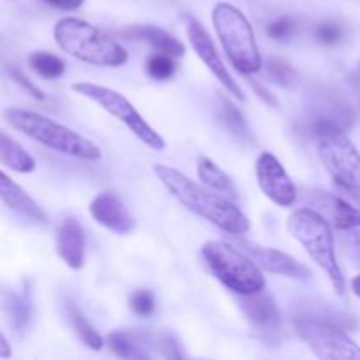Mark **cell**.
<instances>
[{
    "label": "cell",
    "instance_id": "obj_23",
    "mask_svg": "<svg viewBox=\"0 0 360 360\" xmlns=\"http://www.w3.org/2000/svg\"><path fill=\"white\" fill-rule=\"evenodd\" d=\"M28 65L44 79H56L65 72V62L48 51H34L28 56Z\"/></svg>",
    "mask_w": 360,
    "mask_h": 360
},
{
    "label": "cell",
    "instance_id": "obj_27",
    "mask_svg": "<svg viewBox=\"0 0 360 360\" xmlns=\"http://www.w3.org/2000/svg\"><path fill=\"white\" fill-rule=\"evenodd\" d=\"M336 232L345 257H347L357 269H360V224L340 229V231Z\"/></svg>",
    "mask_w": 360,
    "mask_h": 360
},
{
    "label": "cell",
    "instance_id": "obj_6",
    "mask_svg": "<svg viewBox=\"0 0 360 360\" xmlns=\"http://www.w3.org/2000/svg\"><path fill=\"white\" fill-rule=\"evenodd\" d=\"M213 25L236 70L248 76L262 69L255 32L241 9L227 2L217 4L213 9Z\"/></svg>",
    "mask_w": 360,
    "mask_h": 360
},
{
    "label": "cell",
    "instance_id": "obj_34",
    "mask_svg": "<svg viewBox=\"0 0 360 360\" xmlns=\"http://www.w3.org/2000/svg\"><path fill=\"white\" fill-rule=\"evenodd\" d=\"M49 6L56 7V9L62 11H76L83 6L84 0H46Z\"/></svg>",
    "mask_w": 360,
    "mask_h": 360
},
{
    "label": "cell",
    "instance_id": "obj_18",
    "mask_svg": "<svg viewBox=\"0 0 360 360\" xmlns=\"http://www.w3.org/2000/svg\"><path fill=\"white\" fill-rule=\"evenodd\" d=\"M108 345L112 354L122 359H150L146 348H158V336L146 330H112L108 336Z\"/></svg>",
    "mask_w": 360,
    "mask_h": 360
},
{
    "label": "cell",
    "instance_id": "obj_25",
    "mask_svg": "<svg viewBox=\"0 0 360 360\" xmlns=\"http://www.w3.org/2000/svg\"><path fill=\"white\" fill-rule=\"evenodd\" d=\"M264 69H266V77L269 81H273L274 84L283 88H290L297 83V74L292 69L290 63L283 58H278V56H269L264 63Z\"/></svg>",
    "mask_w": 360,
    "mask_h": 360
},
{
    "label": "cell",
    "instance_id": "obj_28",
    "mask_svg": "<svg viewBox=\"0 0 360 360\" xmlns=\"http://www.w3.org/2000/svg\"><path fill=\"white\" fill-rule=\"evenodd\" d=\"M146 70L153 79L157 81H167L171 79L172 74L176 70V63L172 60L171 55H165V53H155L148 58L146 62Z\"/></svg>",
    "mask_w": 360,
    "mask_h": 360
},
{
    "label": "cell",
    "instance_id": "obj_13",
    "mask_svg": "<svg viewBox=\"0 0 360 360\" xmlns=\"http://www.w3.org/2000/svg\"><path fill=\"white\" fill-rule=\"evenodd\" d=\"M239 308L245 313L246 320L255 327L259 333L276 334L281 327V313L278 309L273 295L266 290L255 292L250 295H238Z\"/></svg>",
    "mask_w": 360,
    "mask_h": 360
},
{
    "label": "cell",
    "instance_id": "obj_36",
    "mask_svg": "<svg viewBox=\"0 0 360 360\" xmlns=\"http://www.w3.org/2000/svg\"><path fill=\"white\" fill-rule=\"evenodd\" d=\"M352 290L355 292V295H359L360 297V274L357 278H354V281H352Z\"/></svg>",
    "mask_w": 360,
    "mask_h": 360
},
{
    "label": "cell",
    "instance_id": "obj_7",
    "mask_svg": "<svg viewBox=\"0 0 360 360\" xmlns=\"http://www.w3.org/2000/svg\"><path fill=\"white\" fill-rule=\"evenodd\" d=\"M202 257L214 278L234 294L250 295L266 288V278L255 260L231 243L207 241Z\"/></svg>",
    "mask_w": 360,
    "mask_h": 360
},
{
    "label": "cell",
    "instance_id": "obj_12",
    "mask_svg": "<svg viewBox=\"0 0 360 360\" xmlns=\"http://www.w3.org/2000/svg\"><path fill=\"white\" fill-rule=\"evenodd\" d=\"M238 243V248H241L243 252L248 253L255 264L262 269H266L267 273L280 274V276L294 278V280L306 281L311 276V271L301 264L299 260H295L294 257L287 255L285 252L280 250L269 248V246H262L255 241H248V239H236Z\"/></svg>",
    "mask_w": 360,
    "mask_h": 360
},
{
    "label": "cell",
    "instance_id": "obj_16",
    "mask_svg": "<svg viewBox=\"0 0 360 360\" xmlns=\"http://www.w3.org/2000/svg\"><path fill=\"white\" fill-rule=\"evenodd\" d=\"M56 250L70 269L84 264V232L76 218H63L56 229Z\"/></svg>",
    "mask_w": 360,
    "mask_h": 360
},
{
    "label": "cell",
    "instance_id": "obj_19",
    "mask_svg": "<svg viewBox=\"0 0 360 360\" xmlns=\"http://www.w3.org/2000/svg\"><path fill=\"white\" fill-rule=\"evenodd\" d=\"M123 35H129V39L146 41L158 53L171 55L172 58L183 56V53H185V44L181 41H178L169 32H165L164 28L155 27V25H136V27H129L123 30Z\"/></svg>",
    "mask_w": 360,
    "mask_h": 360
},
{
    "label": "cell",
    "instance_id": "obj_33",
    "mask_svg": "<svg viewBox=\"0 0 360 360\" xmlns=\"http://www.w3.org/2000/svg\"><path fill=\"white\" fill-rule=\"evenodd\" d=\"M250 84H252L253 90L257 91V95H259V97L262 98V101L266 102V104H269L271 108H278V101H276V97H274L273 94H269V91H267L266 88L262 86V84L255 83V81H250Z\"/></svg>",
    "mask_w": 360,
    "mask_h": 360
},
{
    "label": "cell",
    "instance_id": "obj_5",
    "mask_svg": "<svg viewBox=\"0 0 360 360\" xmlns=\"http://www.w3.org/2000/svg\"><path fill=\"white\" fill-rule=\"evenodd\" d=\"M4 118L16 130L23 132L30 139L60 151L63 155L83 158V160H98L101 158V148L88 141L86 137L79 136L77 132L53 122L48 116L39 115L35 111L21 108H9L4 111Z\"/></svg>",
    "mask_w": 360,
    "mask_h": 360
},
{
    "label": "cell",
    "instance_id": "obj_29",
    "mask_svg": "<svg viewBox=\"0 0 360 360\" xmlns=\"http://www.w3.org/2000/svg\"><path fill=\"white\" fill-rule=\"evenodd\" d=\"M345 30L340 23L336 21H323L316 27L315 30V37L319 39V42L322 44H338V42L343 39Z\"/></svg>",
    "mask_w": 360,
    "mask_h": 360
},
{
    "label": "cell",
    "instance_id": "obj_3",
    "mask_svg": "<svg viewBox=\"0 0 360 360\" xmlns=\"http://www.w3.org/2000/svg\"><path fill=\"white\" fill-rule=\"evenodd\" d=\"M55 41L76 60L98 67H122L129 62V53L115 39L105 35L79 18H63L56 23Z\"/></svg>",
    "mask_w": 360,
    "mask_h": 360
},
{
    "label": "cell",
    "instance_id": "obj_11",
    "mask_svg": "<svg viewBox=\"0 0 360 360\" xmlns=\"http://www.w3.org/2000/svg\"><path fill=\"white\" fill-rule=\"evenodd\" d=\"M257 181L260 190L281 207H290L297 200V188L288 178L283 165L271 153H262L257 160Z\"/></svg>",
    "mask_w": 360,
    "mask_h": 360
},
{
    "label": "cell",
    "instance_id": "obj_31",
    "mask_svg": "<svg viewBox=\"0 0 360 360\" xmlns=\"http://www.w3.org/2000/svg\"><path fill=\"white\" fill-rule=\"evenodd\" d=\"M295 32V21L288 16H281L278 20H274L273 23L267 27V34L271 39H276V41H287L292 37V34Z\"/></svg>",
    "mask_w": 360,
    "mask_h": 360
},
{
    "label": "cell",
    "instance_id": "obj_24",
    "mask_svg": "<svg viewBox=\"0 0 360 360\" xmlns=\"http://www.w3.org/2000/svg\"><path fill=\"white\" fill-rule=\"evenodd\" d=\"M218 112H220V120L224 122L225 129L236 137H243V139H250V129L246 125V120L243 118L241 111L236 108L232 102L227 98L220 97V105H218Z\"/></svg>",
    "mask_w": 360,
    "mask_h": 360
},
{
    "label": "cell",
    "instance_id": "obj_8",
    "mask_svg": "<svg viewBox=\"0 0 360 360\" xmlns=\"http://www.w3.org/2000/svg\"><path fill=\"white\" fill-rule=\"evenodd\" d=\"M319 139V155L333 183L360 207V153L345 130H329Z\"/></svg>",
    "mask_w": 360,
    "mask_h": 360
},
{
    "label": "cell",
    "instance_id": "obj_10",
    "mask_svg": "<svg viewBox=\"0 0 360 360\" xmlns=\"http://www.w3.org/2000/svg\"><path fill=\"white\" fill-rule=\"evenodd\" d=\"M186 21H188V23H186V34H188V41L190 44H192V48L195 49L197 56H199V58L204 62V65L214 74V77L224 84L225 90H229V94L234 95L238 101H245L243 88L239 86L238 81L232 77V74L229 72L225 63L221 62L220 55H218L217 48H214L213 41H211L206 28H204L195 18L188 16V20Z\"/></svg>",
    "mask_w": 360,
    "mask_h": 360
},
{
    "label": "cell",
    "instance_id": "obj_9",
    "mask_svg": "<svg viewBox=\"0 0 360 360\" xmlns=\"http://www.w3.org/2000/svg\"><path fill=\"white\" fill-rule=\"evenodd\" d=\"M72 90L77 91L79 95H83V97L94 101L95 104L101 105L104 111H108L109 115L118 118L123 125H127L132 130V134L137 139L143 141V143L146 144V146H150L151 150H164L165 143L160 137V134L148 125L146 120L139 115V111H137V109L130 104V101H127L122 94H118L116 90H111V88L102 86V84L94 83H76L72 84Z\"/></svg>",
    "mask_w": 360,
    "mask_h": 360
},
{
    "label": "cell",
    "instance_id": "obj_14",
    "mask_svg": "<svg viewBox=\"0 0 360 360\" xmlns=\"http://www.w3.org/2000/svg\"><path fill=\"white\" fill-rule=\"evenodd\" d=\"M90 213L95 221H98L116 234H129L136 227V221L115 192L98 193L91 200Z\"/></svg>",
    "mask_w": 360,
    "mask_h": 360
},
{
    "label": "cell",
    "instance_id": "obj_35",
    "mask_svg": "<svg viewBox=\"0 0 360 360\" xmlns=\"http://www.w3.org/2000/svg\"><path fill=\"white\" fill-rule=\"evenodd\" d=\"M0 357L7 359L11 357V347H9V341L4 338V334L0 333Z\"/></svg>",
    "mask_w": 360,
    "mask_h": 360
},
{
    "label": "cell",
    "instance_id": "obj_20",
    "mask_svg": "<svg viewBox=\"0 0 360 360\" xmlns=\"http://www.w3.org/2000/svg\"><path fill=\"white\" fill-rule=\"evenodd\" d=\"M0 162L21 174L35 171L34 157L27 150H23V146H20L16 141L2 132H0Z\"/></svg>",
    "mask_w": 360,
    "mask_h": 360
},
{
    "label": "cell",
    "instance_id": "obj_15",
    "mask_svg": "<svg viewBox=\"0 0 360 360\" xmlns=\"http://www.w3.org/2000/svg\"><path fill=\"white\" fill-rule=\"evenodd\" d=\"M0 200L11 211L35 224H46L48 220L44 210L13 178H9L2 171H0Z\"/></svg>",
    "mask_w": 360,
    "mask_h": 360
},
{
    "label": "cell",
    "instance_id": "obj_17",
    "mask_svg": "<svg viewBox=\"0 0 360 360\" xmlns=\"http://www.w3.org/2000/svg\"><path fill=\"white\" fill-rule=\"evenodd\" d=\"M311 204L315 206L313 210L320 211L336 231L360 224V207L350 204L343 197L327 192H316L313 195Z\"/></svg>",
    "mask_w": 360,
    "mask_h": 360
},
{
    "label": "cell",
    "instance_id": "obj_30",
    "mask_svg": "<svg viewBox=\"0 0 360 360\" xmlns=\"http://www.w3.org/2000/svg\"><path fill=\"white\" fill-rule=\"evenodd\" d=\"M130 308L136 315L150 316L155 311V297L150 290H137L130 297Z\"/></svg>",
    "mask_w": 360,
    "mask_h": 360
},
{
    "label": "cell",
    "instance_id": "obj_32",
    "mask_svg": "<svg viewBox=\"0 0 360 360\" xmlns=\"http://www.w3.org/2000/svg\"><path fill=\"white\" fill-rule=\"evenodd\" d=\"M11 76H13V79L16 81V83H20L21 86H23L25 90H27L28 94L32 95V97H35V98H37V101H44V94H42V91L39 90V88L35 86V84L32 83V81L28 79V77H25L23 72H20V70H18V69H11Z\"/></svg>",
    "mask_w": 360,
    "mask_h": 360
},
{
    "label": "cell",
    "instance_id": "obj_22",
    "mask_svg": "<svg viewBox=\"0 0 360 360\" xmlns=\"http://www.w3.org/2000/svg\"><path fill=\"white\" fill-rule=\"evenodd\" d=\"M67 319L72 323L74 333L77 334V338H79L88 348H91V350H101V348L104 347V340L98 336L97 330L90 326V322L84 319L83 313H81L72 302L67 304Z\"/></svg>",
    "mask_w": 360,
    "mask_h": 360
},
{
    "label": "cell",
    "instance_id": "obj_37",
    "mask_svg": "<svg viewBox=\"0 0 360 360\" xmlns=\"http://www.w3.org/2000/svg\"><path fill=\"white\" fill-rule=\"evenodd\" d=\"M357 76L360 77V63H359V67H357Z\"/></svg>",
    "mask_w": 360,
    "mask_h": 360
},
{
    "label": "cell",
    "instance_id": "obj_4",
    "mask_svg": "<svg viewBox=\"0 0 360 360\" xmlns=\"http://www.w3.org/2000/svg\"><path fill=\"white\" fill-rule=\"evenodd\" d=\"M288 232L292 238L301 243L313 262L322 267L323 273L329 276L334 290L343 295L345 278L336 259V245H334L330 221L313 207H301V210H295L288 218Z\"/></svg>",
    "mask_w": 360,
    "mask_h": 360
},
{
    "label": "cell",
    "instance_id": "obj_1",
    "mask_svg": "<svg viewBox=\"0 0 360 360\" xmlns=\"http://www.w3.org/2000/svg\"><path fill=\"white\" fill-rule=\"evenodd\" d=\"M292 322L299 338L308 343L316 357L360 360V348L347 334V330L355 329L352 315L308 299L295 306Z\"/></svg>",
    "mask_w": 360,
    "mask_h": 360
},
{
    "label": "cell",
    "instance_id": "obj_26",
    "mask_svg": "<svg viewBox=\"0 0 360 360\" xmlns=\"http://www.w3.org/2000/svg\"><path fill=\"white\" fill-rule=\"evenodd\" d=\"M7 311L11 315V322H13L14 329L18 333H23L27 326L30 323L32 316V301L28 297L27 292L18 295H11L7 301Z\"/></svg>",
    "mask_w": 360,
    "mask_h": 360
},
{
    "label": "cell",
    "instance_id": "obj_2",
    "mask_svg": "<svg viewBox=\"0 0 360 360\" xmlns=\"http://www.w3.org/2000/svg\"><path fill=\"white\" fill-rule=\"evenodd\" d=\"M153 172L165 188L192 213L232 236H243L250 231L248 218L224 193L211 192V188L197 185L188 176L167 165H153Z\"/></svg>",
    "mask_w": 360,
    "mask_h": 360
},
{
    "label": "cell",
    "instance_id": "obj_21",
    "mask_svg": "<svg viewBox=\"0 0 360 360\" xmlns=\"http://www.w3.org/2000/svg\"><path fill=\"white\" fill-rule=\"evenodd\" d=\"M197 174H199L202 185L207 186V188L221 192L225 197H232V199L236 197V188L232 179L211 158L202 157V155L197 158Z\"/></svg>",
    "mask_w": 360,
    "mask_h": 360
}]
</instances>
